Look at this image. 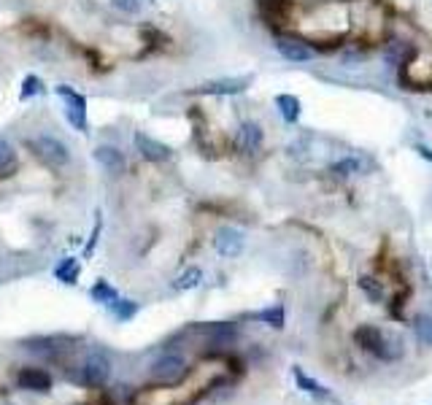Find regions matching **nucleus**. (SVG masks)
<instances>
[{"mask_svg": "<svg viewBox=\"0 0 432 405\" xmlns=\"http://www.w3.org/2000/svg\"><path fill=\"white\" fill-rule=\"evenodd\" d=\"M354 344L362 349V351H368L373 354L376 359H381V362H395L400 356L406 354V349H403V341L392 335V332L381 330V327H376V324H362L354 330Z\"/></svg>", "mask_w": 432, "mask_h": 405, "instance_id": "obj_1", "label": "nucleus"}, {"mask_svg": "<svg viewBox=\"0 0 432 405\" xmlns=\"http://www.w3.org/2000/svg\"><path fill=\"white\" fill-rule=\"evenodd\" d=\"M386 14L376 0H351L348 3V30H354L362 41L383 36Z\"/></svg>", "mask_w": 432, "mask_h": 405, "instance_id": "obj_2", "label": "nucleus"}, {"mask_svg": "<svg viewBox=\"0 0 432 405\" xmlns=\"http://www.w3.org/2000/svg\"><path fill=\"white\" fill-rule=\"evenodd\" d=\"M111 356L106 349H100V346H92L89 349V354L81 359V365H79V373H76V381L81 384V386H103L106 381L111 379Z\"/></svg>", "mask_w": 432, "mask_h": 405, "instance_id": "obj_3", "label": "nucleus"}, {"mask_svg": "<svg viewBox=\"0 0 432 405\" xmlns=\"http://www.w3.org/2000/svg\"><path fill=\"white\" fill-rule=\"evenodd\" d=\"M257 9L265 27L273 30L276 36H284L295 22L297 3L295 0H257Z\"/></svg>", "mask_w": 432, "mask_h": 405, "instance_id": "obj_4", "label": "nucleus"}, {"mask_svg": "<svg viewBox=\"0 0 432 405\" xmlns=\"http://www.w3.org/2000/svg\"><path fill=\"white\" fill-rule=\"evenodd\" d=\"M30 149H33V154L38 160L54 168V171H62V168L71 165V149L54 135H38L36 141H30Z\"/></svg>", "mask_w": 432, "mask_h": 405, "instance_id": "obj_5", "label": "nucleus"}, {"mask_svg": "<svg viewBox=\"0 0 432 405\" xmlns=\"http://www.w3.org/2000/svg\"><path fill=\"white\" fill-rule=\"evenodd\" d=\"M65 100V119L71 122L76 133H89V119H86V98L81 92H76L71 84H60L54 89Z\"/></svg>", "mask_w": 432, "mask_h": 405, "instance_id": "obj_6", "label": "nucleus"}, {"mask_svg": "<svg viewBox=\"0 0 432 405\" xmlns=\"http://www.w3.org/2000/svg\"><path fill=\"white\" fill-rule=\"evenodd\" d=\"M276 51H278L286 62H295V65H300V62H311L316 54H319L311 41H306V38H295V36H276Z\"/></svg>", "mask_w": 432, "mask_h": 405, "instance_id": "obj_7", "label": "nucleus"}, {"mask_svg": "<svg viewBox=\"0 0 432 405\" xmlns=\"http://www.w3.org/2000/svg\"><path fill=\"white\" fill-rule=\"evenodd\" d=\"M149 376L157 384H179L186 376V359L181 354H162L149 368Z\"/></svg>", "mask_w": 432, "mask_h": 405, "instance_id": "obj_8", "label": "nucleus"}, {"mask_svg": "<svg viewBox=\"0 0 432 405\" xmlns=\"http://www.w3.org/2000/svg\"><path fill=\"white\" fill-rule=\"evenodd\" d=\"M251 81H254L251 76H227V79H214V81L200 84L195 92L198 95H211V98H230V95L246 92Z\"/></svg>", "mask_w": 432, "mask_h": 405, "instance_id": "obj_9", "label": "nucleus"}, {"mask_svg": "<svg viewBox=\"0 0 432 405\" xmlns=\"http://www.w3.org/2000/svg\"><path fill=\"white\" fill-rule=\"evenodd\" d=\"M25 351L36 356H44V359H60L62 351H68V338L62 335H36V338H25L22 341Z\"/></svg>", "mask_w": 432, "mask_h": 405, "instance_id": "obj_10", "label": "nucleus"}, {"mask_svg": "<svg viewBox=\"0 0 432 405\" xmlns=\"http://www.w3.org/2000/svg\"><path fill=\"white\" fill-rule=\"evenodd\" d=\"M265 144V130L259 122H246L238 124V133H235V141H233V149L238 154H257L259 149Z\"/></svg>", "mask_w": 432, "mask_h": 405, "instance_id": "obj_11", "label": "nucleus"}, {"mask_svg": "<svg viewBox=\"0 0 432 405\" xmlns=\"http://www.w3.org/2000/svg\"><path fill=\"white\" fill-rule=\"evenodd\" d=\"M133 146H136V151L144 157V160L154 162V165H162V162H168L173 157V149L168 146V144H162V141H157V138H151V135H146V133H141V130L133 135Z\"/></svg>", "mask_w": 432, "mask_h": 405, "instance_id": "obj_12", "label": "nucleus"}, {"mask_svg": "<svg viewBox=\"0 0 432 405\" xmlns=\"http://www.w3.org/2000/svg\"><path fill=\"white\" fill-rule=\"evenodd\" d=\"M214 249H216V254L224 259H235L243 254V249H246V238L241 230H235V227H219L216 235H214Z\"/></svg>", "mask_w": 432, "mask_h": 405, "instance_id": "obj_13", "label": "nucleus"}, {"mask_svg": "<svg viewBox=\"0 0 432 405\" xmlns=\"http://www.w3.org/2000/svg\"><path fill=\"white\" fill-rule=\"evenodd\" d=\"M198 335L211 346H230L238 341V327L233 321H206L198 327Z\"/></svg>", "mask_w": 432, "mask_h": 405, "instance_id": "obj_14", "label": "nucleus"}, {"mask_svg": "<svg viewBox=\"0 0 432 405\" xmlns=\"http://www.w3.org/2000/svg\"><path fill=\"white\" fill-rule=\"evenodd\" d=\"M416 51H419L416 49V44H411L406 38H392V41L386 44V49H383V62L400 71L406 62H411L416 57Z\"/></svg>", "mask_w": 432, "mask_h": 405, "instance_id": "obj_15", "label": "nucleus"}, {"mask_svg": "<svg viewBox=\"0 0 432 405\" xmlns=\"http://www.w3.org/2000/svg\"><path fill=\"white\" fill-rule=\"evenodd\" d=\"M92 157H95V162H98L103 171L111 173V176H122L124 168H127L124 154L116 146H114V144H100V146L92 151Z\"/></svg>", "mask_w": 432, "mask_h": 405, "instance_id": "obj_16", "label": "nucleus"}, {"mask_svg": "<svg viewBox=\"0 0 432 405\" xmlns=\"http://www.w3.org/2000/svg\"><path fill=\"white\" fill-rule=\"evenodd\" d=\"M19 386L25 389V392H36V394H49L51 392V376L46 373L44 368H22L19 370Z\"/></svg>", "mask_w": 432, "mask_h": 405, "instance_id": "obj_17", "label": "nucleus"}, {"mask_svg": "<svg viewBox=\"0 0 432 405\" xmlns=\"http://www.w3.org/2000/svg\"><path fill=\"white\" fill-rule=\"evenodd\" d=\"M295 384L300 392H306L308 397H313V400H319V403H335V394L327 389V386H321L316 379H311L306 370L295 368Z\"/></svg>", "mask_w": 432, "mask_h": 405, "instance_id": "obj_18", "label": "nucleus"}, {"mask_svg": "<svg viewBox=\"0 0 432 405\" xmlns=\"http://www.w3.org/2000/svg\"><path fill=\"white\" fill-rule=\"evenodd\" d=\"M243 319L246 321H259V324H268L273 330H284L286 324V311L281 303H276L271 308H262V311H248L243 314Z\"/></svg>", "mask_w": 432, "mask_h": 405, "instance_id": "obj_19", "label": "nucleus"}, {"mask_svg": "<svg viewBox=\"0 0 432 405\" xmlns=\"http://www.w3.org/2000/svg\"><path fill=\"white\" fill-rule=\"evenodd\" d=\"M276 111H278V116L284 119V124H297L300 122V116H303V103L297 95L292 92H281V95H276Z\"/></svg>", "mask_w": 432, "mask_h": 405, "instance_id": "obj_20", "label": "nucleus"}, {"mask_svg": "<svg viewBox=\"0 0 432 405\" xmlns=\"http://www.w3.org/2000/svg\"><path fill=\"white\" fill-rule=\"evenodd\" d=\"M371 168V162L362 160V157H341L338 162H333L330 165V173L333 176H338V179H351V176H359V173H365Z\"/></svg>", "mask_w": 432, "mask_h": 405, "instance_id": "obj_21", "label": "nucleus"}, {"mask_svg": "<svg viewBox=\"0 0 432 405\" xmlns=\"http://www.w3.org/2000/svg\"><path fill=\"white\" fill-rule=\"evenodd\" d=\"M16 171H19L16 149H14L6 138H0V179H11Z\"/></svg>", "mask_w": 432, "mask_h": 405, "instance_id": "obj_22", "label": "nucleus"}, {"mask_svg": "<svg viewBox=\"0 0 432 405\" xmlns=\"http://www.w3.org/2000/svg\"><path fill=\"white\" fill-rule=\"evenodd\" d=\"M79 276H81V265H79V259L74 257H65L54 268V279L60 284H68V286H74L76 281H79Z\"/></svg>", "mask_w": 432, "mask_h": 405, "instance_id": "obj_23", "label": "nucleus"}, {"mask_svg": "<svg viewBox=\"0 0 432 405\" xmlns=\"http://www.w3.org/2000/svg\"><path fill=\"white\" fill-rule=\"evenodd\" d=\"M89 297H92V303H100V306H111L114 300L119 297V292H116V286L114 284H109L106 279H100V281L92 284V289H89Z\"/></svg>", "mask_w": 432, "mask_h": 405, "instance_id": "obj_24", "label": "nucleus"}, {"mask_svg": "<svg viewBox=\"0 0 432 405\" xmlns=\"http://www.w3.org/2000/svg\"><path fill=\"white\" fill-rule=\"evenodd\" d=\"M109 311L114 314L116 321H130V319H136V314L141 311V303L127 300V297H116L111 306H109Z\"/></svg>", "mask_w": 432, "mask_h": 405, "instance_id": "obj_25", "label": "nucleus"}, {"mask_svg": "<svg viewBox=\"0 0 432 405\" xmlns=\"http://www.w3.org/2000/svg\"><path fill=\"white\" fill-rule=\"evenodd\" d=\"M359 289H362V295L368 297L371 303H383L386 300V289H383V284L376 279V276H359Z\"/></svg>", "mask_w": 432, "mask_h": 405, "instance_id": "obj_26", "label": "nucleus"}, {"mask_svg": "<svg viewBox=\"0 0 432 405\" xmlns=\"http://www.w3.org/2000/svg\"><path fill=\"white\" fill-rule=\"evenodd\" d=\"M413 335L421 346L432 349V314H416L413 316Z\"/></svg>", "mask_w": 432, "mask_h": 405, "instance_id": "obj_27", "label": "nucleus"}, {"mask_svg": "<svg viewBox=\"0 0 432 405\" xmlns=\"http://www.w3.org/2000/svg\"><path fill=\"white\" fill-rule=\"evenodd\" d=\"M200 281H203V270L192 265V268H186L184 273H181V276H179V279L171 284V286L176 289V292H189V289L200 286Z\"/></svg>", "mask_w": 432, "mask_h": 405, "instance_id": "obj_28", "label": "nucleus"}, {"mask_svg": "<svg viewBox=\"0 0 432 405\" xmlns=\"http://www.w3.org/2000/svg\"><path fill=\"white\" fill-rule=\"evenodd\" d=\"M100 233H103V214L95 211V227H92V233H89V241L84 246V259H89L95 254V249H98V241H100Z\"/></svg>", "mask_w": 432, "mask_h": 405, "instance_id": "obj_29", "label": "nucleus"}, {"mask_svg": "<svg viewBox=\"0 0 432 405\" xmlns=\"http://www.w3.org/2000/svg\"><path fill=\"white\" fill-rule=\"evenodd\" d=\"M44 92V81L38 79V76H25V81H22V89H19V100H30L41 95Z\"/></svg>", "mask_w": 432, "mask_h": 405, "instance_id": "obj_30", "label": "nucleus"}, {"mask_svg": "<svg viewBox=\"0 0 432 405\" xmlns=\"http://www.w3.org/2000/svg\"><path fill=\"white\" fill-rule=\"evenodd\" d=\"M114 9H119L122 14H138L141 11V0H111Z\"/></svg>", "mask_w": 432, "mask_h": 405, "instance_id": "obj_31", "label": "nucleus"}, {"mask_svg": "<svg viewBox=\"0 0 432 405\" xmlns=\"http://www.w3.org/2000/svg\"><path fill=\"white\" fill-rule=\"evenodd\" d=\"M413 151H416V154H419L421 160H427L432 165V149L427 146V144H413Z\"/></svg>", "mask_w": 432, "mask_h": 405, "instance_id": "obj_32", "label": "nucleus"}]
</instances>
